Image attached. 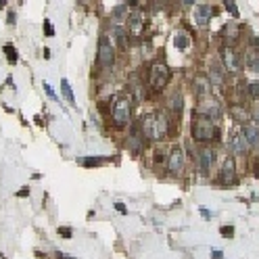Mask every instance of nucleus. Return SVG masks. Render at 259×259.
<instances>
[{
  "instance_id": "obj_18",
  "label": "nucleus",
  "mask_w": 259,
  "mask_h": 259,
  "mask_svg": "<svg viewBox=\"0 0 259 259\" xmlns=\"http://www.w3.org/2000/svg\"><path fill=\"white\" fill-rule=\"evenodd\" d=\"M167 107H169V111L176 113V115L182 113V94H180V92H174V94H171L169 100H167Z\"/></svg>"
},
{
  "instance_id": "obj_6",
  "label": "nucleus",
  "mask_w": 259,
  "mask_h": 259,
  "mask_svg": "<svg viewBox=\"0 0 259 259\" xmlns=\"http://www.w3.org/2000/svg\"><path fill=\"white\" fill-rule=\"evenodd\" d=\"M96 59H98V65H100V67H105V69L113 65V61H115V48H113V44L109 42V38H107V36L100 38Z\"/></svg>"
},
{
  "instance_id": "obj_28",
  "label": "nucleus",
  "mask_w": 259,
  "mask_h": 259,
  "mask_svg": "<svg viewBox=\"0 0 259 259\" xmlns=\"http://www.w3.org/2000/svg\"><path fill=\"white\" fill-rule=\"evenodd\" d=\"M100 163V159H84L82 161V165H86V167H94V165H98Z\"/></svg>"
},
{
  "instance_id": "obj_13",
  "label": "nucleus",
  "mask_w": 259,
  "mask_h": 259,
  "mask_svg": "<svg viewBox=\"0 0 259 259\" xmlns=\"http://www.w3.org/2000/svg\"><path fill=\"white\" fill-rule=\"evenodd\" d=\"M242 136H245L249 146H257L259 144V125L245 123V125H242Z\"/></svg>"
},
{
  "instance_id": "obj_30",
  "label": "nucleus",
  "mask_w": 259,
  "mask_h": 259,
  "mask_svg": "<svg viewBox=\"0 0 259 259\" xmlns=\"http://www.w3.org/2000/svg\"><path fill=\"white\" fill-rule=\"evenodd\" d=\"M44 90H46V94H48V96H50L52 100H57V96H54V92H52V88H50V86H48V84H46V82H44Z\"/></svg>"
},
{
  "instance_id": "obj_35",
  "label": "nucleus",
  "mask_w": 259,
  "mask_h": 259,
  "mask_svg": "<svg viewBox=\"0 0 259 259\" xmlns=\"http://www.w3.org/2000/svg\"><path fill=\"white\" fill-rule=\"evenodd\" d=\"M255 117H257V123H259V109H257V111H255Z\"/></svg>"
},
{
  "instance_id": "obj_14",
  "label": "nucleus",
  "mask_w": 259,
  "mask_h": 259,
  "mask_svg": "<svg viewBox=\"0 0 259 259\" xmlns=\"http://www.w3.org/2000/svg\"><path fill=\"white\" fill-rule=\"evenodd\" d=\"M230 148H232V153H236V155H242V153L249 151V144H247L245 136H242V132H240V134H234V136H232Z\"/></svg>"
},
{
  "instance_id": "obj_25",
  "label": "nucleus",
  "mask_w": 259,
  "mask_h": 259,
  "mask_svg": "<svg viewBox=\"0 0 259 259\" xmlns=\"http://www.w3.org/2000/svg\"><path fill=\"white\" fill-rule=\"evenodd\" d=\"M113 31H115V36H117V42H119L121 46H123V48H125V34H123V31H121V27H113Z\"/></svg>"
},
{
  "instance_id": "obj_31",
  "label": "nucleus",
  "mask_w": 259,
  "mask_h": 259,
  "mask_svg": "<svg viewBox=\"0 0 259 259\" xmlns=\"http://www.w3.org/2000/svg\"><path fill=\"white\" fill-rule=\"evenodd\" d=\"M115 209L119 211V213H128V209H125V205H123V203H115Z\"/></svg>"
},
{
  "instance_id": "obj_19",
  "label": "nucleus",
  "mask_w": 259,
  "mask_h": 259,
  "mask_svg": "<svg viewBox=\"0 0 259 259\" xmlns=\"http://www.w3.org/2000/svg\"><path fill=\"white\" fill-rule=\"evenodd\" d=\"M174 44H176V48H178V50H186L188 46H190V38H188L186 31H176V36H174Z\"/></svg>"
},
{
  "instance_id": "obj_15",
  "label": "nucleus",
  "mask_w": 259,
  "mask_h": 259,
  "mask_svg": "<svg viewBox=\"0 0 259 259\" xmlns=\"http://www.w3.org/2000/svg\"><path fill=\"white\" fill-rule=\"evenodd\" d=\"M209 88H211V84H209L207 77L197 75V80H194V94H197L199 98H205L209 94Z\"/></svg>"
},
{
  "instance_id": "obj_1",
  "label": "nucleus",
  "mask_w": 259,
  "mask_h": 259,
  "mask_svg": "<svg viewBox=\"0 0 259 259\" xmlns=\"http://www.w3.org/2000/svg\"><path fill=\"white\" fill-rule=\"evenodd\" d=\"M169 134V119L165 113L161 111H155V113H148L142 117V136L144 140H163Z\"/></svg>"
},
{
  "instance_id": "obj_5",
  "label": "nucleus",
  "mask_w": 259,
  "mask_h": 259,
  "mask_svg": "<svg viewBox=\"0 0 259 259\" xmlns=\"http://www.w3.org/2000/svg\"><path fill=\"white\" fill-rule=\"evenodd\" d=\"M111 115H113V121L117 125L130 123V119H132V100L128 96H119L111 107Z\"/></svg>"
},
{
  "instance_id": "obj_34",
  "label": "nucleus",
  "mask_w": 259,
  "mask_h": 259,
  "mask_svg": "<svg viewBox=\"0 0 259 259\" xmlns=\"http://www.w3.org/2000/svg\"><path fill=\"white\" fill-rule=\"evenodd\" d=\"M57 257H59V259H73V257H69V255H61V253H59Z\"/></svg>"
},
{
  "instance_id": "obj_27",
  "label": "nucleus",
  "mask_w": 259,
  "mask_h": 259,
  "mask_svg": "<svg viewBox=\"0 0 259 259\" xmlns=\"http://www.w3.org/2000/svg\"><path fill=\"white\" fill-rule=\"evenodd\" d=\"M44 34H48V36H54V27H52V23L46 19L44 21Z\"/></svg>"
},
{
  "instance_id": "obj_26",
  "label": "nucleus",
  "mask_w": 259,
  "mask_h": 259,
  "mask_svg": "<svg viewBox=\"0 0 259 259\" xmlns=\"http://www.w3.org/2000/svg\"><path fill=\"white\" fill-rule=\"evenodd\" d=\"M226 9H228V13H232V17H238V9H236V2H226Z\"/></svg>"
},
{
  "instance_id": "obj_8",
  "label": "nucleus",
  "mask_w": 259,
  "mask_h": 259,
  "mask_svg": "<svg viewBox=\"0 0 259 259\" xmlns=\"http://www.w3.org/2000/svg\"><path fill=\"white\" fill-rule=\"evenodd\" d=\"M215 151L213 148H201L199 155H197V165L203 174H209L213 169V163H215Z\"/></svg>"
},
{
  "instance_id": "obj_4",
  "label": "nucleus",
  "mask_w": 259,
  "mask_h": 259,
  "mask_svg": "<svg viewBox=\"0 0 259 259\" xmlns=\"http://www.w3.org/2000/svg\"><path fill=\"white\" fill-rule=\"evenodd\" d=\"M167 82H169V67L161 61L153 63L151 73H148V84H151V88L153 90H163L167 86Z\"/></svg>"
},
{
  "instance_id": "obj_17",
  "label": "nucleus",
  "mask_w": 259,
  "mask_h": 259,
  "mask_svg": "<svg viewBox=\"0 0 259 259\" xmlns=\"http://www.w3.org/2000/svg\"><path fill=\"white\" fill-rule=\"evenodd\" d=\"M209 80L213 82L215 86L219 84H224V69L219 63H211V67H209Z\"/></svg>"
},
{
  "instance_id": "obj_20",
  "label": "nucleus",
  "mask_w": 259,
  "mask_h": 259,
  "mask_svg": "<svg viewBox=\"0 0 259 259\" xmlns=\"http://www.w3.org/2000/svg\"><path fill=\"white\" fill-rule=\"evenodd\" d=\"M61 90H63V96H65L71 105H75V96H73L71 86H69V82H67V80H61Z\"/></svg>"
},
{
  "instance_id": "obj_10",
  "label": "nucleus",
  "mask_w": 259,
  "mask_h": 259,
  "mask_svg": "<svg viewBox=\"0 0 259 259\" xmlns=\"http://www.w3.org/2000/svg\"><path fill=\"white\" fill-rule=\"evenodd\" d=\"M167 169L171 174H180L184 169V151L180 146H176L174 151L169 153V161H167Z\"/></svg>"
},
{
  "instance_id": "obj_36",
  "label": "nucleus",
  "mask_w": 259,
  "mask_h": 259,
  "mask_svg": "<svg viewBox=\"0 0 259 259\" xmlns=\"http://www.w3.org/2000/svg\"><path fill=\"white\" fill-rule=\"evenodd\" d=\"M255 174H257V178H259V163H257V169H255Z\"/></svg>"
},
{
  "instance_id": "obj_24",
  "label": "nucleus",
  "mask_w": 259,
  "mask_h": 259,
  "mask_svg": "<svg viewBox=\"0 0 259 259\" xmlns=\"http://www.w3.org/2000/svg\"><path fill=\"white\" fill-rule=\"evenodd\" d=\"M247 88H249V96L251 98H259V84L257 82H251Z\"/></svg>"
},
{
  "instance_id": "obj_16",
  "label": "nucleus",
  "mask_w": 259,
  "mask_h": 259,
  "mask_svg": "<svg viewBox=\"0 0 259 259\" xmlns=\"http://www.w3.org/2000/svg\"><path fill=\"white\" fill-rule=\"evenodd\" d=\"M142 146H144V136H140L138 130H134L130 134V138H128V148L132 153H140V151H142Z\"/></svg>"
},
{
  "instance_id": "obj_12",
  "label": "nucleus",
  "mask_w": 259,
  "mask_h": 259,
  "mask_svg": "<svg viewBox=\"0 0 259 259\" xmlns=\"http://www.w3.org/2000/svg\"><path fill=\"white\" fill-rule=\"evenodd\" d=\"M211 15H213L211 4H197V9H194V23H197V25H207Z\"/></svg>"
},
{
  "instance_id": "obj_3",
  "label": "nucleus",
  "mask_w": 259,
  "mask_h": 259,
  "mask_svg": "<svg viewBox=\"0 0 259 259\" xmlns=\"http://www.w3.org/2000/svg\"><path fill=\"white\" fill-rule=\"evenodd\" d=\"M197 113L203 117V119H209V121H217L219 117L224 115V109L219 105V100L213 96H205L199 100L197 105Z\"/></svg>"
},
{
  "instance_id": "obj_23",
  "label": "nucleus",
  "mask_w": 259,
  "mask_h": 259,
  "mask_svg": "<svg viewBox=\"0 0 259 259\" xmlns=\"http://www.w3.org/2000/svg\"><path fill=\"white\" fill-rule=\"evenodd\" d=\"M247 63H249V67L253 69V71H257V73H259V54H249Z\"/></svg>"
},
{
  "instance_id": "obj_32",
  "label": "nucleus",
  "mask_w": 259,
  "mask_h": 259,
  "mask_svg": "<svg viewBox=\"0 0 259 259\" xmlns=\"http://www.w3.org/2000/svg\"><path fill=\"white\" fill-rule=\"evenodd\" d=\"M59 234H61V236H71V230H67V228H59Z\"/></svg>"
},
{
  "instance_id": "obj_33",
  "label": "nucleus",
  "mask_w": 259,
  "mask_h": 259,
  "mask_svg": "<svg viewBox=\"0 0 259 259\" xmlns=\"http://www.w3.org/2000/svg\"><path fill=\"white\" fill-rule=\"evenodd\" d=\"M27 194H29V188H21L19 190V197H27Z\"/></svg>"
},
{
  "instance_id": "obj_29",
  "label": "nucleus",
  "mask_w": 259,
  "mask_h": 259,
  "mask_svg": "<svg viewBox=\"0 0 259 259\" xmlns=\"http://www.w3.org/2000/svg\"><path fill=\"white\" fill-rule=\"evenodd\" d=\"M222 234H224V236H232V234H234L232 226H224V228H222Z\"/></svg>"
},
{
  "instance_id": "obj_21",
  "label": "nucleus",
  "mask_w": 259,
  "mask_h": 259,
  "mask_svg": "<svg viewBox=\"0 0 259 259\" xmlns=\"http://www.w3.org/2000/svg\"><path fill=\"white\" fill-rule=\"evenodd\" d=\"M232 115L236 117L240 123H247V119H249V113L245 111V109H240V107H232Z\"/></svg>"
},
{
  "instance_id": "obj_7",
  "label": "nucleus",
  "mask_w": 259,
  "mask_h": 259,
  "mask_svg": "<svg viewBox=\"0 0 259 259\" xmlns=\"http://www.w3.org/2000/svg\"><path fill=\"white\" fill-rule=\"evenodd\" d=\"M222 63H224V69L230 73H240L242 71V61L236 52H234L232 48H222Z\"/></svg>"
},
{
  "instance_id": "obj_11",
  "label": "nucleus",
  "mask_w": 259,
  "mask_h": 259,
  "mask_svg": "<svg viewBox=\"0 0 259 259\" xmlns=\"http://www.w3.org/2000/svg\"><path fill=\"white\" fill-rule=\"evenodd\" d=\"M128 31H130V36H136V38L144 31V15L140 11L132 13L128 17Z\"/></svg>"
},
{
  "instance_id": "obj_2",
  "label": "nucleus",
  "mask_w": 259,
  "mask_h": 259,
  "mask_svg": "<svg viewBox=\"0 0 259 259\" xmlns=\"http://www.w3.org/2000/svg\"><path fill=\"white\" fill-rule=\"evenodd\" d=\"M190 130H192V138L197 140V142H211V140H217V136H219L217 125L209 119H203V117L192 121Z\"/></svg>"
},
{
  "instance_id": "obj_9",
  "label": "nucleus",
  "mask_w": 259,
  "mask_h": 259,
  "mask_svg": "<svg viewBox=\"0 0 259 259\" xmlns=\"http://www.w3.org/2000/svg\"><path fill=\"white\" fill-rule=\"evenodd\" d=\"M234 178H236V167H234V159L232 157H226L224 163H222V169H219V184L228 186L234 182Z\"/></svg>"
},
{
  "instance_id": "obj_37",
  "label": "nucleus",
  "mask_w": 259,
  "mask_h": 259,
  "mask_svg": "<svg viewBox=\"0 0 259 259\" xmlns=\"http://www.w3.org/2000/svg\"><path fill=\"white\" fill-rule=\"evenodd\" d=\"M4 4H6V2H4V0H0V6H4Z\"/></svg>"
},
{
  "instance_id": "obj_22",
  "label": "nucleus",
  "mask_w": 259,
  "mask_h": 259,
  "mask_svg": "<svg viewBox=\"0 0 259 259\" xmlns=\"http://www.w3.org/2000/svg\"><path fill=\"white\" fill-rule=\"evenodd\" d=\"M4 52H6V59H9V63H17V50L13 48L11 44H4Z\"/></svg>"
}]
</instances>
